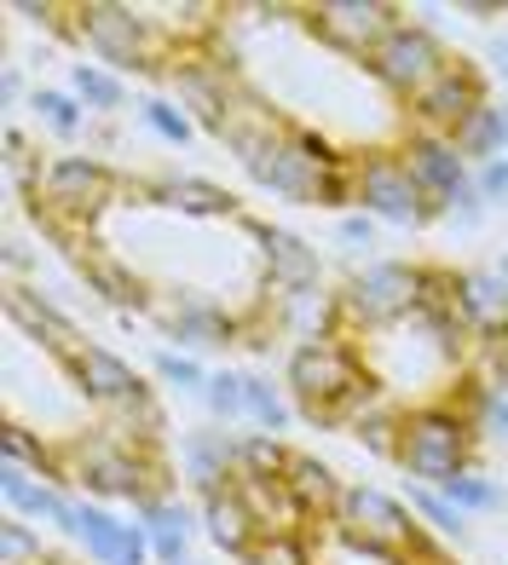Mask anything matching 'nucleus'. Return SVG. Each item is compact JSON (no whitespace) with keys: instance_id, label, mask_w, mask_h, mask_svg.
<instances>
[{"instance_id":"36","label":"nucleus","mask_w":508,"mask_h":565,"mask_svg":"<svg viewBox=\"0 0 508 565\" xmlns=\"http://www.w3.org/2000/svg\"><path fill=\"white\" fill-rule=\"evenodd\" d=\"M202 404H209V416L220 427H237L248 422V404H243V375L237 370H214L209 375V387H202Z\"/></svg>"},{"instance_id":"30","label":"nucleus","mask_w":508,"mask_h":565,"mask_svg":"<svg viewBox=\"0 0 508 565\" xmlns=\"http://www.w3.org/2000/svg\"><path fill=\"white\" fill-rule=\"evenodd\" d=\"M289 456L295 450L277 433H237V479H284Z\"/></svg>"},{"instance_id":"9","label":"nucleus","mask_w":508,"mask_h":565,"mask_svg":"<svg viewBox=\"0 0 508 565\" xmlns=\"http://www.w3.org/2000/svg\"><path fill=\"white\" fill-rule=\"evenodd\" d=\"M486 105H491V75L479 70L474 58H451V70L411 105V121H404V127H422V134L456 139Z\"/></svg>"},{"instance_id":"34","label":"nucleus","mask_w":508,"mask_h":565,"mask_svg":"<svg viewBox=\"0 0 508 565\" xmlns=\"http://www.w3.org/2000/svg\"><path fill=\"white\" fill-rule=\"evenodd\" d=\"M150 375H157L162 387H173V393H202V387H209V375H214V370H202L191 352L157 347V352H150Z\"/></svg>"},{"instance_id":"19","label":"nucleus","mask_w":508,"mask_h":565,"mask_svg":"<svg viewBox=\"0 0 508 565\" xmlns=\"http://www.w3.org/2000/svg\"><path fill=\"white\" fill-rule=\"evenodd\" d=\"M197 520H202V536H209L225 559H248L254 543L266 536L237 484H225V491H214V497H197Z\"/></svg>"},{"instance_id":"23","label":"nucleus","mask_w":508,"mask_h":565,"mask_svg":"<svg viewBox=\"0 0 508 565\" xmlns=\"http://www.w3.org/2000/svg\"><path fill=\"white\" fill-rule=\"evenodd\" d=\"M134 520L145 525L157 565H186V559H191V531H197V520H191V508H186L180 497H157V502H145V508L134 513Z\"/></svg>"},{"instance_id":"43","label":"nucleus","mask_w":508,"mask_h":565,"mask_svg":"<svg viewBox=\"0 0 508 565\" xmlns=\"http://www.w3.org/2000/svg\"><path fill=\"white\" fill-rule=\"evenodd\" d=\"M18 93H23V75H18V64H7V70H0V98L18 105Z\"/></svg>"},{"instance_id":"32","label":"nucleus","mask_w":508,"mask_h":565,"mask_svg":"<svg viewBox=\"0 0 508 565\" xmlns=\"http://www.w3.org/2000/svg\"><path fill=\"white\" fill-rule=\"evenodd\" d=\"M456 404L474 416L479 439H491V445L508 450V393H491V387H479L474 375H463V398H456Z\"/></svg>"},{"instance_id":"7","label":"nucleus","mask_w":508,"mask_h":565,"mask_svg":"<svg viewBox=\"0 0 508 565\" xmlns=\"http://www.w3.org/2000/svg\"><path fill=\"white\" fill-rule=\"evenodd\" d=\"M341 306H347V323L364 329V335H381L404 318L422 312V266L411 260H364L352 266L341 282Z\"/></svg>"},{"instance_id":"3","label":"nucleus","mask_w":508,"mask_h":565,"mask_svg":"<svg viewBox=\"0 0 508 565\" xmlns=\"http://www.w3.org/2000/svg\"><path fill=\"white\" fill-rule=\"evenodd\" d=\"M474 450H479V427L474 416L456 398H416L404 404L399 416V468L411 484H451L456 473L474 468Z\"/></svg>"},{"instance_id":"33","label":"nucleus","mask_w":508,"mask_h":565,"mask_svg":"<svg viewBox=\"0 0 508 565\" xmlns=\"http://www.w3.org/2000/svg\"><path fill=\"white\" fill-rule=\"evenodd\" d=\"M440 491H445V502H451V508H463L468 520H474V513H497V508H508V497H502V484H497V479H486V473H479V468H468V473H456L451 484H440Z\"/></svg>"},{"instance_id":"1","label":"nucleus","mask_w":508,"mask_h":565,"mask_svg":"<svg viewBox=\"0 0 508 565\" xmlns=\"http://www.w3.org/2000/svg\"><path fill=\"white\" fill-rule=\"evenodd\" d=\"M70 41H82L87 58L116 75H168L180 53L162 18L121 0H70Z\"/></svg>"},{"instance_id":"6","label":"nucleus","mask_w":508,"mask_h":565,"mask_svg":"<svg viewBox=\"0 0 508 565\" xmlns=\"http://www.w3.org/2000/svg\"><path fill=\"white\" fill-rule=\"evenodd\" d=\"M451 70V53L445 41L427 30V23L416 18H399L388 35H381V46L364 58V75L393 98V105H416V98L440 82V75Z\"/></svg>"},{"instance_id":"31","label":"nucleus","mask_w":508,"mask_h":565,"mask_svg":"<svg viewBox=\"0 0 508 565\" xmlns=\"http://www.w3.org/2000/svg\"><path fill=\"white\" fill-rule=\"evenodd\" d=\"M404 502H411V513H416V520L440 536V543H456V548H463V536H468V513H463V508H451V502H445V491H434V484H411V497H404Z\"/></svg>"},{"instance_id":"35","label":"nucleus","mask_w":508,"mask_h":565,"mask_svg":"<svg viewBox=\"0 0 508 565\" xmlns=\"http://www.w3.org/2000/svg\"><path fill=\"white\" fill-rule=\"evenodd\" d=\"M399 416H404V404H393V398H381L370 416L352 427V439H359L364 450H375V456H399Z\"/></svg>"},{"instance_id":"38","label":"nucleus","mask_w":508,"mask_h":565,"mask_svg":"<svg viewBox=\"0 0 508 565\" xmlns=\"http://www.w3.org/2000/svg\"><path fill=\"white\" fill-rule=\"evenodd\" d=\"M0 559H7V565H41V559H46L41 525H30V520H18V513H7V520H0Z\"/></svg>"},{"instance_id":"45","label":"nucleus","mask_w":508,"mask_h":565,"mask_svg":"<svg viewBox=\"0 0 508 565\" xmlns=\"http://www.w3.org/2000/svg\"><path fill=\"white\" fill-rule=\"evenodd\" d=\"M7 271H12V282L30 271V260H23V248H18V243H7Z\"/></svg>"},{"instance_id":"21","label":"nucleus","mask_w":508,"mask_h":565,"mask_svg":"<svg viewBox=\"0 0 508 565\" xmlns=\"http://www.w3.org/2000/svg\"><path fill=\"white\" fill-rule=\"evenodd\" d=\"M456 318H463V329L474 341L508 335V282L497 277V266L456 271Z\"/></svg>"},{"instance_id":"15","label":"nucleus","mask_w":508,"mask_h":565,"mask_svg":"<svg viewBox=\"0 0 508 565\" xmlns=\"http://www.w3.org/2000/svg\"><path fill=\"white\" fill-rule=\"evenodd\" d=\"M64 254H70V266L87 277V289L105 300V306H116V312H145V306H150V282L127 266L116 248L93 243V237H75Z\"/></svg>"},{"instance_id":"40","label":"nucleus","mask_w":508,"mask_h":565,"mask_svg":"<svg viewBox=\"0 0 508 565\" xmlns=\"http://www.w3.org/2000/svg\"><path fill=\"white\" fill-rule=\"evenodd\" d=\"M336 237H341V248L364 254V248H375V220H370L364 209H352V214H341V220H336Z\"/></svg>"},{"instance_id":"41","label":"nucleus","mask_w":508,"mask_h":565,"mask_svg":"<svg viewBox=\"0 0 508 565\" xmlns=\"http://www.w3.org/2000/svg\"><path fill=\"white\" fill-rule=\"evenodd\" d=\"M474 191L486 196V209L491 202H508V157L486 162V168H474Z\"/></svg>"},{"instance_id":"11","label":"nucleus","mask_w":508,"mask_h":565,"mask_svg":"<svg viewBox=\"0 0 508 565\" xmlns=\"http://www.w3.org/2000/svg\"><path fill=\"white\" fill-rule=\"evenodd\" d=\"M399 157H404V168L416 173L422 196L434 202V220H445L451 202L474 185V168H468L463 150H456V139L422 134V127H404V134H399Z\"/></svg>"},{"instance_id":"29","label":"nucleus","mask_w":508,"mask_h":565,"mask_svg":"<svg viewBox=\"0 0 508 565\" xmlns=\"http://www.w3.org/2000/svg\"><path fill=\"white\" fill-rule=\"evenodd\" d=\"M243 404H248L254 433H284V427L295 422V398H289V387H272L266 375H243Z\"/></svg>"},{"instance_id":"5","label":"nucleus","mask_w":508,"mask_h":565,"mask_svg":"<svg viewBox=\"0 0 508 565\" xmlns=\"http://www.w3.org/2000/svg\"><path fill=\"white\" fill-rule=\"evenodd\" d=\"M352 209H364L375 225H399V231H422L434 225V202L422 196L416 173L404 168L399 145L388 150H352Z\"/></svg>"},{"instance_id":"39","label":"nucleus","mask_w":508,"mask_h":565,"mask_svg":"<svg viewBox=\"0 0 508 565\" xmlns=\"http://www.w3.org/2000/svg\"><path fill=\"white\" fill-rule=\"evenodd\" d=\"M243 565H318V559H313V536L295 531V536H261Z\"/></svg>"},{"instance_id":"4","label":"nucleus","mask_w":508,"mask_h":565,"mask_svg":"<svg viewBox=\"0 0 508 565\" xmlns=\"http://www.w3.org/2000/svg\"><path fill=\"white\" fill-rule=\"evenodd\" d=\"M121 191V173L105 157H87V150H64V157L41 162V185L30 196V214L53 231V237L70 248L82 231H93L105 220V209Z\"/></svg>"},{"instance_id":"2","label":"nucleus","mask_w":508,"mask_h":565,"mask_svg":"<svg viewBox=\"0 0 508 565\" xmlns=\"http://www.w3.org/2000/svg\"><path fill=\"white\" fill-rule=\"evenodd\" d=\"M64 468H70V484H82V497L134 502V513L145 502H157V497H173L162 450L127 439V433H116V427H98L93 439H75L64 450Z\"/></svg>"},{"instance_id":"28","label":"nucleus","mask_w":508,"mask_h":565,"mask_svg":"<svg viewBox=\"0 0 508 565\" xmlns=\"http://www.w3.org/2000/svg\"><path fill=\"white\" fill-rule=\"evenodd\" d=\"M70 93L82 98V105L93 110V116H116L121 105H127V75H116V70H105V64H70Z\"/></svg>"},{"instance_id":"20","label":"nucleus","mask_w":508,"mask_h":565,"mask_svg":"<svg viewBox=\"0 0 508 565\" xmlns=\"http://www.w3.org/2000/svg\"><path fill=\"white\" fill-rule=\"evenodd\" d=\"M0 497H7V508L18 513V520H30V525H59L70 531V508H75V491L59 479H41L30 468H0Z\"/></svg>"},{"instance_id":"13","label":"nucleus","mask_w":508,"mask_h":565,"mask_svg":"<svg viewBox=\"0 0 508 565\" xmlns=\"http://www.w3.org/2000/svg\"><path fill=\"white\" fill-rule=\"evenodd\" d=\"M64 536H75L93 565H150V559H157L139 520H116V513L105 502H93V497H75Z\"/></svg>"},{"instance_id":"18","label":"nucleus","mask_w":508,"mask_h":565,"mask_svg":"<svg viewBox=\"0 0 508 565\" xmlns=\"http://www.w3.org/2000/svg\"><path fill=\"white\" fill-rule=\"evenodd\" d=\"M180 479L197 497H214V491H225V484H237V433L191 427L180 439Z\"/></svg>"},{"instance_id":"26","label":"nucleus","mask_w":508,"mask_h":565,"mask_svg":"<svg viewBox=\"0 0 508 565\" xmlns=\"http://www.w3.org/2000/svg\"><path fill=\"white\" fill-rule=\"evenodd\" d=\"M30 110H35V121H41L59 145H75V139H82V134H87V116H93L70 87H35V93H30Z\"/></svg>"},{"instance_id":"37","label":"nucleus","mask_w":508,"mask_h":565,"mask_svg":"<svg viewBox=\"0 0 508 565\" xmlns=\"http://www.w3.org/2000/svg\"><path fill=\"white\" fill-rule=\"evenodd\" d=\"M139 116H145V127H150V134H157L162 145H173V150H180V145H191V134H197V121L186 116V105H173V98H145V105H139Z\"/></svg>"},{"instance_id":"8","label":"nucleus","mask_w":508,"mask_h":565,"mask_svg":"<svg viewBox=\"0 0 508 565\" xmlns=\"http://www.w3.org/2000/svg\"><path fill=\"white\" fill-rule=\"evenodd\" d=\"M145 318L162 329V341H180V352H225L243 347V312L220 306L202 289H150Z\"/></svg>"},{"instance_id":"14","label":"nucleus","mask_w":508,"mask_h":565,"mask_svg":"<svg viewBox=\"0 0 508 565\" xmlns=\"http://www.w3.org/2000/svg\"><path fill=\"white\" fill-rule=\"evenodd\" d=\"M64 375L75 381V393H82L87 404H98V409H110V416H121V409H134L150 387H145V375L127 364V358L116 352V347H105V341H87L82 352L64 364Z\"/></svg>"},{"instance_id":"17","label":"nucleus","mask_w":508,"mask_h":565,"mask_svg":"<svg viewBox=\"0 0 508 565\" xmlns=\"http://www.w3.org/2000/svg\"><path fill=\"white\" fill-rule=\"evenodd\" d=\"M266 295V289H261ZM272 300V318L277 329L300 347V341H329V335H347V306L341 289H300V295H266Z\"/></svg>"},{"instance_id":"42","label":"nucleus","mask_w":508,"mask_h":565,"mask_svg":"<svg viewBox=\"0 0 508 565\" xmlns=\"http://www.w3.org/2000/svg\"><path fill=\"white\" fill-rule=\"evenodd\" d=\"M7 162H12V168L30 162V139H23V127H7Z\"/></svg>"},{"instance_id":"12","label":"nucleus","mask_w":508,"mask_h":565,"mask_svg":"<svg viewBox=\"0 0 508 565\" xmlns=\"http://www.w3.org/2000/svg\"><path fill=\"white\" fill-rule=\"evenodd\" d=\"M237 225L254 237V248H261V271H266L261 289L266 295L324 289V254L307 237H295V231H284V225H266V220H254V214H243Z\"/></svg>"},{"instance_id":"24","label":"nucleus","mask_w":508,"mask_h":565,"mask_svg":"<svg viewBox=\"0 0 508 565\" xmlns=\"http://www.w3.org/2000/svg\"><path fill=\"white\" fill-rule=\"evenodd\" d=\"M284 484H289V497L300 502V513H307V520H336L341 491H347V484L336 479V468H329V461H318V456H307V450L289 456Z\"/></svg>"},{"instance_id":"27","label":"nucleus","mask_w":508,"mask_h":565,"mask_svg":"<svg viewBox=\"0 0 508 565\" xmlns=\"http://www.w3.org/2000/svg\"><path fill=\"white\" fill-rule=\"evenodd\" d=\"M0 450H7V461L12 468H30V473H41V479H59V484H70V468H64V456L41 439V433H30L23 422H7V433H0Z\"/></svg>"},{"instance_id":"47","label":"nucleus","mask_w":508,"mask_h":565,"mask_svg":"<svg viewBox=\"0 0 508 565\" xmlns=\"http://www.w3.org/2000/svg\"><path fill=\"white\" fill-rule=\"evenodd\" d=\"M186 565H191V559H186Z\"/></svg>"},{"instance_id":"22","label":"nucleus","mask_w":508,"mask_h":565,"mask_svg":"<svg viewBox=\"0 0 508 565\" xmlns=\"http://www.w3.org/2000/svg\"><path fill=\"white\" fill-rule=\"evenodd\" d=\"M157 209H173L180 220H243V202L225 191V185L197 179V173L157 179Z\"/></svg>"},{"instance_id":"16","label":"nucleus","mask_w":508,"mask_h":565,"mask_svg":"<svg viewBox=\"0 0 508 565\" xmlns=\"http://www.w3.org/2000/svg\"><path fill=\"white\" fill-rule=\"evenodd\" d=\"M7 318H12V323L23 329V335L35 341V347L53 352L59 364H70V358L87 347V341H82V329H75V318L53 306V295L23 289V282H7Z\"/></svg>"},{"instance_id":"10","label":"nucleus","mask_w":508,"mask_h":565,"mask_svg":"<svg viewBox=\"0 0 508 565\" xmlns=\"http://www.w3.org/2000/svg\"><path fill=\"white\" fill-rule=\"evenodd\" d=\"M399 18L404 12L393 0H318V7H307V30L329 46V53L364 64Z\"/></svg>"},{"instance_id":"44","label":"nucleus","mask_w":508,"mask_h":565,"mask_svg":"<svg viewBox=\"0 0 508 565\" xmlns=\"http://www.w3.org/2000/svg\"><path fill=\"white\" fill-rule=\"evenodd\" d=\"M491 75L508 87V35H497V41H491Z\"/></svg>"},{"instance_id":"25","label":"nucleus","mask_w":508,"mask_h":565,"mask_svg":"<svg viewBox=\"0 0 508 565\" xmlns=\"http://www.w3.org/2000/svg\"><path fill=\"white\" fill-rule=\"evenodd\" d=\"M456 150L468 157V168H486V162L508 157V98H491V105L456 134Z\"/></svg>"},{"instance_id":"46","label":"nucleus","mask_w":508,"mask_h":565,"mask_svg":"<svg viewBox=\"0 0 508 565\" xmlns=\"http://www.w3.org/2000/svg\"><path fill=\"white\" fill-rule=\"evenodd\" d=\"M497 277H502V282H508V254H502V260H497Z\"/></svg>"}]
</instances>
